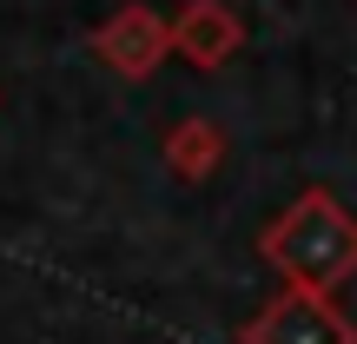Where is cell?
<instances>
[{"label": "cell", "instance_id": "6da1fadb", "mask_svg": "<svg viewBox=\"0 0 357 344\" xmlns=\"http://www.w3.org/2000/svg\"><path fill=\"white\" fill-rule=\"evenodd\" d=\"M265 258L298 285V292H324V285H337L357 265V225L324 199V192H311V199H298L291 212L265 232Z\"/></svg>", "mask_w": 357, "mask_h": 344}, {"label": "cell", "instance_id": "7a4b0ae2", "mask_svg": "<svg viewBox=\"0 0 357 344\" xmlns=\"http://www.w3.org/2000/svg\"><path fill=\"white\" fill-rule=\"evenodd\" d=\"M245 344H357V338H351V324L337 318L318 292H298L291 285V292L245 331Z\"/></svg>", "mask_w": 357, "mask_h": 344}, {"label": "cell", "instance_id": "3957f363", "mask_svg": "<svg viewBox=\"0 0 357 344\" xmlns=\"http://www.w3.org/2000/svg\"><path fill=\"white\" fill-rule=\"evenodd\" d=\"M166 47H172V27H159L146 7H126V13H119V20L100 33V53L119 66V73H146V66H153Z\"/></svg>", "mask_w": 357, "mask_h": 344}, {"label": "cell", "instance_id": "277c9868", "mask_svg": "<svg viewBox=\"0 0 357 344\" xmlns=\"http://www.w3.org/2000/svg\"><path fill=\"white\" fill-rule=\"evenodd\" d=\"M231 40H238V27L225 20V7H185V20H178V33H172V47H185L192 60H225L231 53Z\"/></svg>", "mask_w": 357, "mask_h": 344}, {"label": "cell", "instance_id": "5b68a950", "mask_svg": "<svg viewBox=\"0 0 357 344\" xmlns=\"http://www.w3.org/2000/svg\"><path fill=\"white\" fill-rule=\"evenodd\" d=\"M212 159H218V133L212 126H178L172 133V166L178 172H212Z\"/></svg>", "mask_w": 357, "mask_h": 344}]
</instances>
